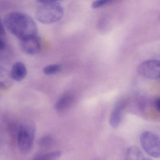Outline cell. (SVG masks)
<instances>
[{
	"mask_svg": "<svg viewBox=\"0 0 160 160\" xmlns=\"http://www.w3.org/2000/svg\"><path fill=\"white\" fill-rule=\"evenodd\" d=\"M144 160H153L149 158H145V159Z\"/></svg>",
	"mask_w": 160,
	"mask_h": 160,
	"instance_id": "ffe728a7",
	"label": "cell"
},
{
	"mask_svg": "<svg viewBox=\"0 0 160 160\" xmlns=\"http://www.w3.org/2000/svg\"><path fill=\"white\" fill-rule=\"evenodd\" d=\"M125 104L123 101H119L115 106L110 118V125L112 128H118L123 120Z\"/></svg>",
	"mask_w": 160,
	"mask_h": 160,
	"instance_id": "52a82bcc",
	"label": "cell"
},
{
	"mask_svg": "<svg viewBox=\"0 0 160 160\" xmlns=\"http://www.w3.org/2000/svg\"><path fill=\"white\" fill-rule=\"evenodd\" d=\"M138 72L141 76L150 79H158L160 77V61L149 60L139 65Z\"/></svg>",
	"mask_w": 160,
	"mask_h": 160,
	"instance_id": "5b68a950",
	"label": "cell"
},
{
	"mask_svg": "<svg viewBox=\"0 0 160 160\" xmlns=\"http://www.w3.org/2000/svg\"><path fill=\"white\" fill-rule=\"evenodd\" d=\"M61 66L59 64L49 65L44 68L43 73L46 75H54L60 72Z\"/></svg>",
	"mask_w": 160,
	"mask_h": 160,
	"instance_id": "5bb4252c",
	"label": "cell"
},
{
	"mask_svg": "<svg viewBox=\"0 0 160 160\" xmlns=\"http://www.w3.org/2000/svg\"><path fill=\"white\" fill-rule=\"evenodd\" d=\"M5 42L4 41L3 38L0 37V50L3 49L5 48Z\"/></svg>",
	"mask_w": 160,
	"mask_h": 160,
	"instance_id": "d6986e66",
	"label": "cell"
},
{
	"mask_svg": "<svg viewBox=\"0 0 160 160\" xmlns=\"http://www.w3.org/2000/svg\"><path fill=\"white\" fill-rule=\"evenodd\" d=\"M140 142L148 155L155 158H159L160 140L158 135L151 132H144L140 136Z\"/></svg>",
	"mask_w": 160,
	"mask_h": 160,
	"instance_id": "277c9868",
	"label": "cell"
},
{
	"mask_svg": "<svg viewBox=\"0 0 160 160\" xmlns=\"http://www.w3.org/2000/svg\"><path fill=\"white\" fill-rule=\"evenodd\" d=\"M35 134V126L33 122H25L20 126L17 140L19 148L22 153L26 154L30 152Z\"/></svg>",
	"mask_w": 160,
	"mask_h": 160,
	"instance_id": "3957f363",
	"label": "cell"
},
{
	"mask_svg": "<svg viewBox=\"0 0 160 160\" xmlns=\"http://www.w3.org/2000/svg\"><path fill=\"white\" fill-rule=\"evenodd\" d=\"M62 153L59 151H53L38 155L32 160H57L61 157Z\"/></svg>",
	"mask_w": 160,
	"mask_h": 160,
	"instance_id": "7c38bea8",
	"label": "cell"
},
{
	"mask_svg": "<svg viewBox=\"0 0 160 160\" xmlns=\"http://www.w3.org/2000/svg\"><path fill=\"white\" fill-rule=\"evenodd\" d=\"M6 31L4 28V24L3 22L2 21L0 18V37L3 38L6 35Z\"/></svg>",
	"mask_w": 160,
	"mask_h": 160,
	"instance_id": "2e32d148",
	"label": "cell"
},
{
	"mask_svg": "<svg viewBox=\"0 0 160 160\" xmlns=\"http://www.w3.org/2000/svg\"><path fill=\"white\" fill-rule=\"evenodd\" d=\"M160 105V99L159 98H157L154 102V107L156 110L159 112Z\"/></svg>",
	"mask_w": 160,
	"mask_h": 160,
	"instance_id": "ac0fdd59",
	"label": "cell"
},
{
	"mask_svg": "<svg viewBox=\"0 0 160 160\" xmlns=\"http://www.w3.org/2000/svg\"><path fill=\"white\" fill-rule=\"evenodd\" d=\"M126 160H144L143 154L139 148L131 146L127 149L126 155Z\"/></svg>",
	"mask_w": 160,
	"mask_h": 160,
	"instance_id": "8fae6325",
	"label": "cell"
},
{
	"mask_svg": "<svg viewBox=\"0 0 160 160\" xmlns=\"http://www.w3.org/2000/svg\"><path fill=\"white\" fill-rule=\"evenodd\" d=\"M38 2L40 3L41 4H45L53 3L57 2L59 0H36Z\"/></svg>",
	"mask_w": 160,
	"mask_h": 160,
	"instance_id": "e0dca14e",
	"label": "cell"
},
{
	"mask_svg": "<svg viewBox=\"0 0 160 160\" xmlns=\"http://www.w3.org/2000/svg\"><path fill=\"white\" fill-rule=\"evenodd\" d=\"M20 45L25 53L30 55L38 54L41 50L40 38L37 35L31 38L20 41Z\"/></svg>",
	"mask_w": 160,
	"mask_h": 160,
	"instance_id": "8992f818",
	"label": "cell"
},
{
	"mask_svg": "<svg viewBox=\"0 0 160 160\" xmlns=\"http://www.w3.org/2000/svg\"><path fill=\"white\" fill-rule=\"evenodd\" d=\"M53 143V138L50 135H46L41 137L38 141L39 147L42 149H46L49 148Z\"/></svg>",
	"mask_w": 160,
	"mask_h": 160,
	"instance_id": "4fadbf2b",
	"label": "cell"
},
{
	"mask_svg": "<svg viewBox=\"0 0 160 160\" xmlns=\"http://www.w3.org/2000/svg\"><path fill=\"white\" fill-rule=\"evenodd\" d=\"M115 0H95L92 2L91 7L94 9L102 7L111 3Z\"/></svg>",
	"mask_w": 160,
	"mask_h": 160,
	"instance_id": "9a60e30c",
	"label": "cell"
},
{
	"mask_svg": "<svg viewBox=\"0 0 160 160\" xmlns=\"http://www.w3.org/2000/svg\"><path fill=\"white\" fill-rule=\"evenodd\" d=\"M12 82L13 79L10 73L3 68L0 67V88L6 89L11 86Z\"/></svg>",
	"mask_w": 160,
	"mask_h": 160,
	"instance_id": "30bf717a",
	"label": "cell"
},
{
	"mask_svg": "<svg viewBox=\"0 0 160 160\" xmlns=\"http://www.w3.org/2000/svg\"><path fill=\"white\" fill-rule=\"evenodd\" d=\"M64 10L57 2L41 4L35 12V18L43 24H51L58 22L63 18Z\"/></svg>",
	"mask_w": 160,
	"mask_h": 160,
	"instance_id": "7a4b0ae2",
	"label": "cell"
},
{
	"mask_svg": "<svg viewBox=\"0 0 160 160\" xmlns=\"http://www.w3.org/2000/svg\"><path fill=\"white\" fill-rule=\"evenodd\" d=\"M3 23L6 28L19 40H24L38 35V27L28 14L12 11L6 15Z\"/></svg>",
	"mask_w": 160,
	"mask_h": 160,
	"instance_id": "6da1fadb",
	"label": "cell"
},
{
	"mask_svg": "<svg viewBox=\"0 0 160 160\" xmlns=\"http://www.w3.org/2000/svg\"><path fill=\"white\" fill-rule=\"evenodd\" d=\"M74 100V97L72 93H65L57 100L54 105V108L59 112L65 111L71 106Z\"/></svg>",
	"mask_w": 160,
	"mask_h": 160,
	"instance_id": "ba28073f",
	"label": "cell"
},
{
	"mask_svg": "<svg viewBox=\"0 0 160 160\" xmlns=\"http://www.w3.org/2000/svg\"><path fill=\"white\" fill-rule=\"evenodd\" d=\"M27 73V69L25 65L21 62L15 63L12 66L10 72L12 79L17 82L24 79Z\"/></svg>",
	"mask_w": 160,
	"mask_h": 160,
	"instance_id": "9c48e42d",
	"label": "cell"
}]
</instances>
